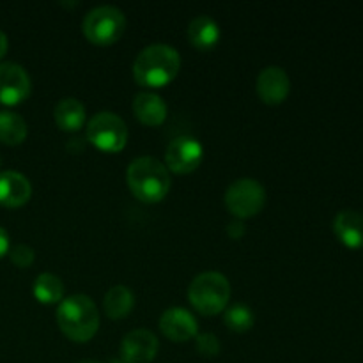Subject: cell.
Segmentation results:
<instances>
[{"instance_id": "obj_21", "label": "cell", "mask_w": 363, "mask_h": 363, "mask_svg": "<svg viewBox=\"0 0 363 363\" xmlns=\"http://www.w3.org/2000/svg\"><path fill=\"white\" fill-rule=\"evenodd\" d=\"M223 321L234 332H247L254 326L255 315L248 305L245 303H234L223 314Z\"/></svg>"}, {"instance_id": "obj_26", "label": "cell", "mask_w": 363, "mask_h": 363, "mask_svg": "<svg viewBox=\"0 0 363 363\" xmlns=\"http://www.w3.org/2000/svg\"><path fill=\"white\" fill-rule=\"evenodd\" d=\"M7 52V35L0 30V57L6 55Z\"/></svg>"}, {"instance_id": "obj_4", "label": "cell", "mask_w": 363, "mask_h": 363, "mask_svg": "<svg viewBox=\"0 0 363 363\" xmlns=\"http://www.w3.org/2000/svg\"><path fill=\"white\" fill-rule=\"evenodd\" d=\"M191 305L202 314L215 315L225 308L230 298V284L225 275L218 272L199 273L188 287Z\"/></svg>"}, {"instance_id": "obj_2", "label": "cell", "mask_w": 363, "mask_h": 363, "mask_svg": "<svg viewBox=\"0 0 363 363\" xmlns=\"http://www.w3.org/2000/svg\"><path fill=\"white\" fill-rule=\"evenodd\" d=\"M57 323L64 335L74 342H87L99 326V312L87 294H71L57 308Z\"/></svg>"}, {"instance_id": "obj_12", "label": "cell", "mask_w": 363, "mask_h": 363, "mask_svg": "<svg viewBox=\"0 0 363 363\" xmlns=\"http://www.w3.org/2000/svg\"><path fill=\"white\" fill-rule=\"evenodd\" d=\"M291 91L289 74L280 66H268L261 69L257 77L259 98L269 105H279L287 98Z\"/></svg>"}, {"instance_id": "obj_29", "label": "cell", "mask_w": 363, "mask_h": 363, "mask_svg": "<svg viewBox=\"0 0 363 363\" xmlns=\"http://www.w3.org/2000/svg\"><path fill=\"white\" fill-rule=\"evenodd\" d=\"M0 163H2V162H0Z\"/></svg>"}, {"instance_id": "obj_16", "label": "cell", "mask_w": 363, "mask_h": 363, "mask_svg": "<svg viewBox=\"0 0 363 363\" xmlns=\"http://www.w3.org/2000/svg\"><path fill=\"white\" fill-rule=\"evenodd\" d=\"M188 38L197 48L209 50L218 43L220 27L209 14H199L188 25Z\"/></svg>"}, {"instance_id": "obj_11", "label": "cell", "mask_w": 363, "mask_h": 363, "mask_svg": "<svg viewBox=\"0 0 363 363\" xmlns=\"http://www.w3.org/2000/svg\"><path fill=\"white\" fill-rule=\"evenodd\" d=\"M160 330L170 340L181 342V340H190L191 337L197 335L199 323L188 308L170 307L160 318Z\"/></svg>"}, {"instance_id": "obj_6", "label": "cell", "mask_w": 363, "mask_h": 363, "mask_svg": "<svg viewBox=\"0 0 363 363\" xmlns=\"http://www.w3.org/2000/svg\"><path fill=\"white\" fill-rule=\"evenodd\" d=\"M87 140L101 151H121L128 140L126 123L123 117L108 110L98 112L87 124Z\"/></svg>"}, {"instance_id": "obj_15", "label": "cell", "mask_w": 363, "mask_h": 363, "mask_svg": "<svg viewBox=\"0 0 363 363\" xmlns=\"http://www.w3.org/2000/svg\"><path fill=\"white\" fill-rule=\"evenodd\" d=\"M133 112L138 121L149 126H158L167 117V103L162 96L151 91H142L133 98Z\"/></svg>"}, {"instance_id": "obj_17", "label": "cell", "mask_w": 363, "mask_h": 363, "mask_svg": "<svg viewBox=\"0 0 363 363\" xmlns=\"http://www.w3.org/2000/svg\"><path fill=\"white\" fill-rule=\"evenodd\" d=\"M53 117H55V123L59 124L60 130L77 131L85 123V106L80 99L67 96L57 103Z\"/></svg>"}, {"instance_id": "obj_28", "label": "cell", "mask_w": 363, "mask_h": 363, "mask_svg": "<svg viewBox=\"0 0 363 363\" xmlns=\"http://www.w3.org/2000/svg\"><path fill=\"white\" fill-rule=\"evenodd\" d=\"M108 363H124V362L121 360V358H112V360H110Z\"/></svg>"}, {"instance_id": "obj_24", "label": "cell", "mask_w": 363, "mask_h": 363, "mask_svg": "<svg viewBox=\"0 0 363 363\" xmlns=\"http://www.w3.org/2000/svg\"><path fill=\"white\" fill-rule=\"evenodd\" d=\"M227 234H229L230 238H233V240H238V238H241L245 234V223H243V220H240V218H234L233 222H229L227 223Z\"/></svg>"}, {"instance_id": "obj_7", "label": "cell", "mask_w": 363, "mask_h": 363, "mask_svg": "<svg viewBox=\"0 0 363 363\" xmlns=\"http://www.w3.org/2000/svg\"><path fill=\"white\" fill-rule=\"evenodd\" d=\"M266 190L257 179L241 177L233 181L225 191V206L236 218L254 216L264 208Z\"/></svg>"}, {"instance_id": "obj_13", "label": "cell", "mask_w": 363, "mask_h": 363, "mask_svg": "<svg viewBox=\"0 0 363 363\" xmlns=\"http://www.w3.org/2000/svg\"><path fill=\"white\" fill-rule=\"evenodd\" d=\"M32 184L16 170H0V204L7 208L23 206L30 199Z\"/></svg>"}, {"instance_id": "obj_8", "label": "cell", "mask_w": 363, "mask_h": 363, "mask_svg": "<svg viewBox=\"0 0 363 363\" xmlns=\"http://www.w3.org/2000/svg\"><path fill=\"white\" fill-rule=\"evenodd\" d=\"M202 156H204V149L201 142L190 135H181L167 145L165 162L172 172L188 174L194 172L201 165Z\"/></svg>"}, {"instance_id": "obj_19", "label": "cell", "mask_w": 363, "mask_h": 363, "mask_svg": "<svg viewBox=\"0 0 363 363\" xmlns=\"http://www.w3.org/2000/svg\"><path fill=\"white\" fill-rule=\"evenodd\" d=\"M27 123L23 117L11 110H0V142L16 145L27 137Z\"/></svg>"}, {"instance_id": "obj_18", "label": "cell", "mask_w": 363, "mask_h": 363, "mask_svg": "<svg viewBox=\"0 0 363 363\" xmlns=\"http://www.w3.org/2000/svg\"><path fill=\"white\" fill-rule=\"evenodd\" d=\"M103 303H105V312L108 314V318L121 319L130 314V311L133 308V293L124 284H117L106 291Z\"/></svg>"}, {"instance_id": "obj_14", "label": "cell", "mask_w": 363, "mask_h": 363, "mask_svg": "<svg viewBox=\"0 0 363 363\" xmlns=\"http://www.w3.org/2000/svg\"><path fill=\"white\" fill-rule=\"evenodd\" d=\"M333 233L350 248H363V215L344 209L333 218Z\"/></svg>"}, {"instance_id": "obj_23", "label": "cell", "mask_w": 363, "mask_h": 363, "mask_svg": "<svg viewBox=\"0 0 363 363\" xmlns=\"http://www.w3.org/2000/svg\"><path fill=\"white\" fill-rule=\"evenodd\" d=\"M9 257L18 268H27V266H30L32 262H34L35 252L34 248L28 247V245L18 243L9 250Z\"/></svg>"}, {"instance_id": "obj_27", "label": "cell", "mask_w": 363, "mask_h": 363, "mask_svg": "<svg viewBox=\"0 0 363 363\" xmlns=\"http://www.w3.org/2000/svg\"><path fill=\"white\" fill-rule=\"evenodd\" d=\"M78 363H103V362L92 360V358H87V360H82V362H78Z\"/></svg>"}, {"instance_id": "obj_10", "label": "cell", "mask_w": 363, "mask_h": 363, "mask_svg": "<svg viewBox=\"0 0 363 363\" xmlns=\"http://www.w3.org/2000/svg\"><path fill=\"white\" fill-rule=\"evenodd\" d=\"M158 337L151 330H131L121 340V360L124 363H149L158 353Z\"/></svg>"}, {"instance_id": "obj_20", "label": "cell", "mask_w": 363, "mask_h": 363, "mask_svg": "<svg viewBox=\"0 0 363 363\" xmlns=\"http://www.w3.org/2000/svg\"><path fill=\"white\" fill-rule=\"evenodd\" d=\"M34 294L43 303H55L64 296V284L53 273H41L34 282Z\"/></svg>"}, {"instance_id": "obj_25", "label": "cell", "mask_w": 363, "mask_h": 363, "mask_svg": "<svg viewBox=\"0 0 363 363\" xmlns=\"http://www.w3.org/2000/svg\"><path fill=\"white\" fill-rule=\"evenodd\" d=\"M9 252V234L6 233L4 227H0V257Z\"/></svg>"}, {"instance_id": "obj_5", "label": "cell", "mask_w": 363, "mask_h": 363, "mask_svg": "<svg viewBox=\"0 0 363 363\" xmlns=\"http://www.w3.org/2000/svg\"><path fill=\"white\" fill-rule=\"evenodd\" d=\"M124 28H126V16L119 7L110 4L91 9L82 21L85 38L96 45L116 43L124 34Z\"/></svg>"}, {"instance_id": "obj_9", "label": "cell", "mask_w": 363, "mask_h": 363, "mask_svg": "<svg viewBox=\"0 0 363 363\" xmlns=\"http://www.w3.org/2000/svg\"><path fill=\"white\" fill-rule=\"evenodd\" d=\"M30 77L27 69L16 62L0 64V103L16 105L30 94Z\"/></svg>"}, {"instance_id": "obj_3", "label": "cell", "mask_w": 363, "mask_h": 363, "mask_svg": "<svg viewBox=\"0 0 363 363\" xmlns=\"http://www.w3.org/2000/svg\"><path fill=\"white\" fill-rule=\"evenodd\" d=\"M126 179L135 197L144 202L162 201L170 190V174L167 165L152 156L135 158L128 167Z\"/></svg>"}, {"instance_id": "obj_22", "label": "cell", "mask_w": 363, "mask_h": 363, "mask_svg": "<svg viewBox=\"0 0 363 363\" xmlns=\"http://www.w3.org/2000/svg\"><path fill=\"white\" fill-rule=\"evenodd\" d=\"M195 346L202 357H216L220 353V340L215 333L206 332L195 335Z\"/></svg>"}, {"instance_id": "obj_1", "label": "cell", "mask_w": 363, "mask_h": 363, "mask_svg": "<svg viewBox=\"0 0 363 363\" xmlns=\"http://www.w3.org/2000/svg\"><path fill=\"white\" fill-rule=\"evenodd\" d=\"M179 67L181 57L174 46L167 43H152L135 59L133 77L145 87H162L176 78Z\"/></svg>"}]
</instances>
